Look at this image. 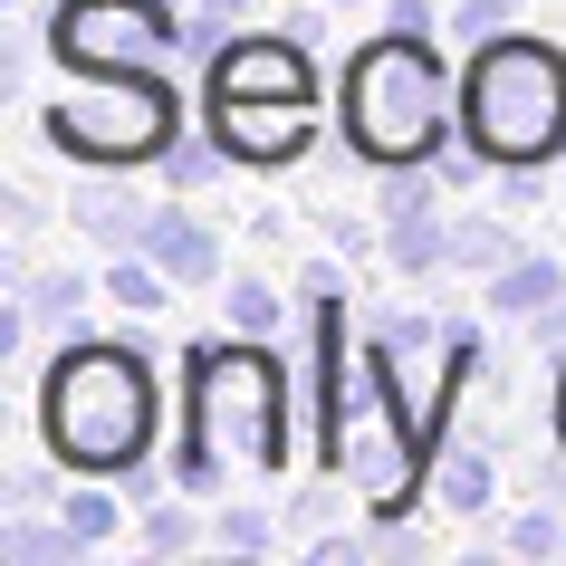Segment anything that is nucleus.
<instances>
[{
    "mask_svg": "<svg viewBox=\"0 0 566 566\" xmlns=\"http://www.w3.org/2000/svg\"><path fill=\"white\" fill-rule=\"evenodd\" d=\"M480 289H490V317L528 327L547 298H566V260H547V250H518V260H509L500 279H480Z\"/></svg>",
    "mask_w": 566,
    "mask_h": 566,
    "instance_id": "obj_10",
    "label": "nucleus"
},
{
    "mask_svg": "<svg viewBox=\"0 0 566 566\" xmlns=\"http://www.w3.org/2000/svg\"><path fill=\"white\" fill-rule=\"evenodd\" d=\"M202 10H221V20H250V10H260V0H202Z\"/></svg>",
    "mask_w": 566,
    "mask_h": 566,
    "instance_id": "obj_28",
    "label": "nucleus"
},
{
    "mask_svg": "<svg viewBox=\"0 0 566 566\" xmlns=\"http://www.w3.org/2000/svg\"><path fill=\"white\" fill-rule=\"evenodd\" d=\"M49 500H59V480H49V471H10V509H49Z\"/></svg>",
    "mask_w": 566,
    "mask_h": 566,
    "instance_id": "obj_27",
    "label": "nucleus"
},
{
    "mask_svg": "<svg viewBox=\"0 0 566 566\" xmlns=\"http://www.w3.org/2000/svg\"><path fill=\"white\" fill-rule=\"evenodd\" d=\"M202 125L250 174H289L317 154V106H298V96H202Z\"/></svg>",
    "mask_w": 566,
    "mask_h": 566,
    "instance_id": "obj_7",
    "label": "nucleus"
},
{
    "mask_svg": "<svg viewBox=\"0 0 566 566\" xmlns=\"http://www.w3.org/2000/svg\"><path fill=\"white\" fill-rule=\"evenodd\" d=\"M385 30H403V39H432V30H442V10H432V0H385Z\"/></svg>",
    "mask_w": 566,
    "mask_h": 566,
    "instance_id": "obj_25",
    "label": "nucleus"
},
{
    "mask_svg": "<svg viewBox=\"0 0 566 566\" xmlns=\"http://www.w3.org/2000/svg\"><path fill=\"white\" fill-rule=\"evenodd\" d=\"M202 106H182L164 67H116L96 77V96H67V106H39V135L59 154H77L87 174H154V154L174 145Z\"/></svg>",
    "mask_w": 566,
    "mask_h": 566,
    "instance_id": "obj_5",
    "label": "nucleus"
},
{
    "mask_svg": "<svg viewBox=\"0 0 566 566\" xmlns=\"http://www.w3.org/2000/svg\"><path fill=\"white\" fill-rule=\"evenodd\" d=\"M10 10H30V0H10Z\"/></svg>",
    "mask_w": 566,
    "mask_h": 566,
    "instance_id": "obj_32",
    "label": "nucleus"
},
{
    "mask_svg": "<svg viewBox=\"0 0 566 566\" xmlns=\"http://www.w3.org/2000/svg\"><path fill=\"white\" fill-rule=\"evenodd\" d=\"M336 125H346V154L394 174V164H432V154L461 135V77L442 67L432 39H365L346 59V87H336Z\"/></svg>",
    "mask_w": 566,
    "mask_h": 566,
    "instance_id": "obj_2",
    "label": "nucleus"
},
{
    "mask_svg": "<svg viewBox=\"0 0 566 566\" xmlns=\"http://www.w3.org/2000/svg\"><path fill=\"white\" fill-rule=\"evenodd\" d=\"M557 442H566V365H557Z\"/></svg>",
    "mask_w": 566,
    "mask_h": 566,
    "instance_id": "obj_29",
    "label": "nucleus"
},
{
    "mask_svg": "<svg viewBox=\"0 0 566 566\" xmlns=\"http://www.w3.org/2000/svg\"><path fill=\"white\" fill-rule=\"evenodd\" d=\"M10 298L39 317V336H77V327H87V269H49V260H30V279H20Z\"/></svg>",
    "mask_w": 566,
    "mask_h": 566,
    "instance_id": "obj_11",
    "label": "nucleus"
},
{
    "mask_svg": "<svg viewBox=\"0 0 566 566\" xmlns=\"http://www.w3.org/2000/svg\"><path fill=\"white\" fill-rule=\"evenodd\" d=\"M59 518L87 537V547H106V537L125 528V500H116V490H59Z\"/></svg>",
    "mask_w": 566,
    "mask_h": 566,
    "instance_id": "obj_19",
    "label": "nucleus"
},
{
    "mask_svg": "<svg viewBox=\"0 0 566 566\" xmlns=\"http://www.w3.org/2000/svg\"><path fill=\"white\" fill-rule=\"evenodd\" d=\"M289 461V375L269 356V336L202 346L192 356V432L174 451V490H221L231 471H279Z\"/></svg>",
    "mask_w": 566,
    "mask_h": 566,
    "instance_id": "obj_3",
    "label": "nucleus"
},
{
    "mask_svg": "<svg viewBox=\"0 0 566 566\" xmlns=\"http://www.w3.org/2000/svg\"><path fill=\"white\" fill-rule=\"evenodd\" d=\"M317 10H356V0H317Z\"/></svg>",
    "mask_w": 566,
    "mask_h": 566,
    "instance_id": "obj_31",
    "label": "nucleus"
},
{
    "mask_svg": "<svg viewBox=\"0 0 566 566\" xmlns=\"http://www.w3.org/2000/svg\"><path fill=\"white\" fill-rule=\"evenodd\" d=\"M67 221H77L96 250H145L154 202H145V192H135L125 174H96V182H77V192H67Z\"/></svg>",
    "mask_w": 566,
    "mask_h": 566,
    "instance_id": "obj_8",
    "label": "nucleus"
},
{
    "mask_svg": "<svg viewBox=\"0 0 566 566\" xmlns=\"http://www.w3.org/2000/svg\"><path fill=\"white\" fill-rule=\"evenodd\" d=\"M518 346H528L537 365H566V298H547V307H537V317H528V336H518Z\"/></svg>",
    "mask_w": 566,
    "mask_h": 566,
    "instance_id": "obj_23",
    "label": "nucleus"
},
{
    "mask_svg": "<svg viewBox=\"0 0 566 566\" xmlns=\"http://www.w3.org/2000/svg\"><path fill=\"white\" fill-rule=\"evenodd\" d=\"M432 500L451 509V518H480V509L500 500V471H490V451H442V461H432Z\"/></svg>",
    "mask_w": 566,
    "mask_h": 566,
    "instance_id": "obj_16",
    "label": "nucleus"
},
{
    "mask_svg": "<svg viewBox=\"0 0 566 566\" xmlns=\"http://www.w3.org/2000/svg\"><path fill=\"white\" fill-rule=\"evenodd\" d=\"M509 260H518V231H509L500 211H461V221H451V269H461V279H500Z\"/></svg>",
    "mask_w": 566,
    "mask_h": 566,
    "instance_id": "obj_15",
    "label": "nucleus"
},
{
    "mask_svg": "<svg viewBox=\"0 0 566 566\" xmlns=\"http://www.w3.org/2000/svg\"><path fill=\"white\" fill-rule=\"evenodd\" d=\"M106 298L135 307V317H154V307L174 298V269L154 260V250H145V260H135V250H106Z\"/></svg>",
    "mask_w": 566,
    "mask_h": 566,
    "instance_id": "obj_18",
    "label": "nucleus"
},
{
    "mask_svg": "<svg viewBox=\"0 0 566 566\" xmlns=\"http://www.w3.org/2000/svg\"><path fill=\"white\" fill-rule=\"evenodd\" d=\"M346 490H356V480H346ZM346 490H336V480H317V490H298V500H289V528L298 537H317L336 518V500H346Z\"/></svg>",
    "mask_w": 566,
    "mask_h": 566,
    "instance_id": "obj_24",
    "label": "nucleus"
},
{
    "mask_svg": "<svg viewBox=\"0 0 566 566\" xmlns=\"http://www.w3.org/2000/svg\"><path fill=\"white\" fill-rule=\"evenodd\" d=\"M221 174H231V145H221L202 116L182 125L164 154H154V182H174V192H202V182H221Z\"/></svg>",
    "mask_w": 566,
    "mask_h": 566,
    "instance_id": "obj_13",
    "label": "nucleus"
},
{
    "mask_svg": "<svg viewBox=\"0 0 566 566\" xmlns=\"http://www.w3.org/2000/svg\"><path fill=\"white\" fill-rule=\"evenodd\" d=\"M461 135L500 174H547L566 154V49L528 30H500L461 49Z\"/></svg>",
    "mask_w": 566,
    "mask_h": 566,
    "instance_id": "obj_4",
    "label": "nucleus"
},
{
    "mask_svg": "<svg viewBox=\"0 0 566 566\" xmlns=\"http://www.w3.org/2000/svg\"><path fill=\"white\" fill-rule=\"evenodd\" d=\"M182 0H59L39 20V49L77 77H116V67H174Z\"/></svg>",
    "mask_w": 566,
    "mask_h": 566,
    "instance_id": "obj_6",
    "label": "nucleus"
},
{
    "mask_svg": "<svg viewBox=\"0 0 566 566\" xmlns=\"http://www.w3.org/2000/svg\"><path fill=\"white\" fill-rule=\"evenodd\" d=\"M87 557H96V547L67 528V518L39 528L30 509H10V528H0V566H87Z\"/></svg>",
    "mask_w": 566,
    "mask_h": 566,
    "instance_id": "obj_12",
    "label": "nucleus"
},
{
    "mask_svg": "<svg viewBox=\"0 0 566 566\" xmlns=\"http://www.w3.org/2000/svg\"><path fill=\"white\" fill-rule=\"evenodd\" d=\"M385 269H403V279H432V269H451V221H442V211L385 221Z\"/></svg>",
    "mask_w": 566,
    "mask_h": 566,
    "instance_id": "obj_17",
    "label": "nucleus"
},
{
    "mask_svg": "<svg viewBox=\"0 0 566 566\" xmlns=\"http://www.w3.org/2000/svg\"><path fill=\"white\" fill-rule=\"evenodd\" d=\"M528 490H537V500H547V509H566V442H557V451H547V461H537V471H528Z\"/></svg>",
    "mask_w": 566,
    "mask_h": 566,
    "instance_id": "obj_26",
    "label": "nucleus"
},
{
    "mask_svg": "<svg viewBox=\"0 0 566 566\" xmlns=\"http://www.w3.org/2000/svg\"><path fill=\"white\" fill-rule=\"evenodd\" d=\"M135 537H145V557H192V547H211V528L192 518V490H154L135 509Z\"/></svg>",
    "mask_w": 566,
    "mask_h": 566,
    "instance_id": "obj_14",
    "label": "nucleus"
},
{
    "mask_svg": "<svg viewBox=\"0 0 566 566\" xmlns=\"http://www.w3.org/2000/svg\"><path fill=\"white\" fill-rule=\"evenodd\" d=\"M221 317H231V336H279V289L269 279H231Z\"/></svg>",
    "mask_w": 566,
    "mask_h": 566,
    "instance_id": "obj_21",
    "label": "nucleus"
},
{
    "mask_svg": "<svg viewBox=\"0 0 566 566\" xmlns=\"http://www.w3.org/2000/svg\"><path fill=\"white\" fill-rule=\"evenodd\" d=\"M211 547H240V557H260V547H279V518H269L260 500H231L221 518H211Z\"/></svg>",
    "mask_w": 566,
    "mask_h": 566,
    "instance_id": "obj_20",
    "label": "nucleus"
},
{
    "mask_svg": "<svg viewBox=\"0 0 566 566\" xmlns=\"http://www.w3.org/2000/svg\"><path fill=\"white\" fill-rule=\"evenodd\" d=\"M509 547H518V557H566V509L528 500L518 518H509Z\"/></svg>",
    "mask_w": 566,
    "mask_h": 566,
    "instance_id": "obj_22",
    "label": "nucleus"
},
{
    "mask_svg": "<svg viewBox=\"0 0 566 566\" xmlns=\"http://www.w3.org/2000/svg\"><path fill=\"white\" fill-rule=\"evenodd\" d=\"M490 10H500V20H518V10H528V0H490Z\"/></svg>",
    "mask_w": 566,
    "mask_h": 566,
    "instance_id": "obj_30",
    "label": "nucleus"
},
{
    "mask_svg": "<svg viewBox=\"0 0 566 566\" xmlns=\"http://www.w3.org/2000/svg\"><path fill=\"white\" fill-rule=\"evenodd\" d=\"M154 432H164V375H154L145 336H67L59 356L39 365V442L59 471L87 480H125L154 461Z\"/></svg>",
    "mask_w": 566,
    "mask_h": 566,
    "instance_id": "obj_1",
    "label": "nucleus"
},
{
    "mask_svg": "<svg viewBox=\"0 0 566 566\" xmlns=\"http://www.w3.org/2000/svg\"><path fill=\"white\" fill-rule=\"evenodd\" d=\"M145 250L174 269V289H211V279H221V231H211L202 211H182V202H154Z\"/></svg>",
    "mask_w": 566,
    "mask_h": 566,
    "instance_id": "obj_9",
    "label": "nucleus"
}]
</instances>
